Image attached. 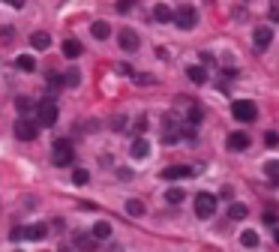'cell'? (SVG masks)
Returning a JSON list of instances; mask_svg holds the SVG:
<instances>
[{
  "label": "cell",
  "instance_id": "obj_20",
  "mask_svg": "<svg viewBox=\"0 0 279 252\" xmlns=\"http://www.w3.org/2000/svg\"><path fill=\"white\" fill-rule=\"evenodd\" d=\"M186 75L192 84H207V66H186Z\"/></svg>",
  "mask_w": 279,
  "mask_h": 252
},
{
  "label": "cell",
  "instance_id": "obj_27",
  "mask_svg": "<svg viewBox=\"0 0 279 252\" xmlns=\"http://www.w3.org/2000/svg\"><path fill=\"white\" fill-rule=\"evenodd\" d=\"M72 183H75V186L90 183V171H87V168H75V171H72Z\"/></svg>",
  "mask_w": 279,
  "mask_h": 252
},
{
  "label": "cell",
  "instance_id": "obj_4",
  "mask_svg": "<svg viewBox=\"0 0 279 252\" xmlns=\"http://www.w3.org/2000/svg\"><path fill=\"white\" fill-rule=\"evenodd\" d=\"M231 114H234L240 123H252V120L258 117V108H255L252 99H234V102H231Z\"/></svg>",
  "mask_w": 279,
  "mask_h": 252
},
{
  "label": "cell",
  "instance_id": "obj_12",
  "mask_svg": "<svg viewBox=\"0 0 279 252\" xmlns=\"http://www.w3.org/2000/svg\"><path fill=\"white\" fill-rule=\"evenodd\" d=\"M225 144H228V150H237V153H240V150L249 147V135H246V132H231Z\"/></svg>",
  "mask_w": 279,
  "mask_h": 252
},
{
  "label": "cell",
  "instance_id": "obj_28",
  "mask_svg": "<svg viewBox=\"0 0 279 252\" xmlns=\"http://www.w3.org/2000/svg\"><path fill=\"white\" fill-rule=\"evenodd\" d=\"M126 123H129V120H126V114H114V117L108 120V126H111L114 132H120V129H126Z\"/></svg>",
  "mask_w": 279,
  "mask_h": 252
},
{
  "label": "cell",
  "instance_id": "obj_10",
  "mask_svg": "<svg viewBox=\"0 0 279 252\" xmlns=\"http://www.w3.org/2000/svg\"><path fill=\"white\" fill-rule=\"evenodd\" d=\"M195 171L189 168V165H168L162 168V180H168V183H174V180H186V177H192Z\"/></svg>",
  "mask_w": 279,
  "mask_h": 252
},
{
  "label": "cell",
  "instance_id": "obj_44",
  "mask_svg": "<svg viewBox=\"0 0 279 252\" xmlns=\"http://www.w3.org/2000/svg\"><path fill=\"white\" fill-rule=\"evenodd\" d=\"M273 240H276V243H279V228H276V231H273Z\"/></svg>",
  "mask_w": 279,
  "mask_h": 252
},
{
  "label": "cell",
  "instance_id": "obj_26",
  "mask_svg": "<svg viewBox=\"0 0 279 252\" xmlns=\"http://www.w3.org/2000/svg\"><path fill=\"white\" fill-rule=\"evenodd\" d=\"M15 66H18L21 72H33V69H36V60H33L30 54H21V57L15 60Z\"/></svg>",
  "mask_w": 279,
  "mask_h": 252
},
{
  "label": "cell",
  "instance_id": "obj_8",
  "mask_svg": "<svg viewBox=\"0 0 279 252\" xmlns=\"http://www.w3.org/2000/svg\"><path fill=\"white\" fill-rule=\"evenodd\" d=\"M117 45L123 48V51H138V45H141V39H138V33L132 27H123L117 33Z\"/></svg>",
  "mask_w": 279,
  "mask_h": 252
},
{
  "label": "cell",
  "instance_id": "obj_24",
  "mask_svg": "<svg viewBox=\"0 0 279 252\" xmlns=\"http://www.w3.org/2000/svg\"><path fill=\"white\" fill-rule=\"evenodd\" d=\"M258 240H261V237H258V234H255L252 228L240 231V246H246V249H255V246H258Z\"/></svg>",
  "mask_w": 279,
  "mask_h": 252
},
{
  "label": "cell",
  "instance_id": "obj_31",
  "mask_svg": "<svg viewBox=\"0 0 279 252\" xmlns=\"http://www.w3.org/2000/svg\"><path fill=\"white\" fill-rule=\"evenodd\" d=\"M264 171H267V177H270V180H273V177H279V159L264 162Z\"/></svg>",
  "mask_w": 279,
  "mask_h": 252
},
{
  "label": "cell",
  "instance_id": "obj_40",
  "mask_svg": "<svg viewBox=\"0 0 279 252\" xmlns=\"http://www.w3.org/2000/svg\"><path fill=\"white\" fill-rule=\"evenodd\" d=\"M117 72H120V75H132V69H129V63H117Z\"/></svg>",
  "mask_w": 279,
  "mask_h": 252
},
{
  "label": "cell",
  "instance_id": "obj_14",
  "mask_svg": "<svg viewBox=\"0 0 279 252\" xmlns=\"http://www.w3.org/2000/svg\"><path fill=\"white\" fill-rule=\"evenodd\" d=\"M246 216H249V207L243 201H228V219L240 222V219H246Z\"/></svg>",
  "mask_w": 279,
  "mask_h": 252
},
{
  "label": "cell",
  "instance_id": "obj_22",
  "mask_svg": "<svg viewBox=\"0 0 279 252\" xmlns=\"http://www.w3.org/2000/svg\"><path fill=\"white\" fill-rule=\"evenodd\" d=\"M90 33H93V39H108V36H111V24L108 21H93Z\"/></svg>",
  "mask_w": 279,
  "mask_h": 252
},
{
  "label": "cell",
  "instance_id": "obj_41",
  "mask_svg": "<svg viewBox=\"0 0 279 252\" xmlns=\"http://www.w3.org/2000/svg\"><path fill=\"white\" fill-rule=\"evenodd\" d=\"M117 177H120V180H129L132 171H129V168H117Z\"/></svg>",
  "mask_w": 279,
  "mask_h": 252
},
{
  "label": "cell",
  "instance_id": "obj_15",
  "mask_svg": "<svg viewBox=\"0 0 279 252\" xmlns=\"http://www.w3.org/2000/svg\"><path fill=\"white\" fill-rule=\"evenodd\" d=\"M81 54H84V45H81L78 39H66V42H63V57L75 60V57H81Z\"/></svg>",
  "mask_w": 279,
  "mask_h": 252
},
{
  "label": "cell",
  "instance_id": "obj_35",
  "mask_svg": "<svg viewBox=\"0 0 279 252\" xmlns=\"http://www.w3.org/2000/svg\"><path fill=\"white\" fill-rule=\"evenodd\" d=\"M24 237H27V228H21V225H15L9 231V240H24Z\"/></svg>",
  "mask_w": 279,
  "mask_h": 252
},
{
  "label": "cell",
  "instance_id": "obj_33",
  "mask_svg": "<svg viewBox=\"0 0 279 252\" xmlns=\"http://www.w3.org/2000/svg\"><path fill=\"white\" fill-rule=\"evenodd\" d=\"M135 84H156V78L153 75H141V72H132V75H129Z\"/></svg>",
  "mask_w": 279,
  "mask_h": 252
},
{
  "label": "cell",
  "instance_id": "obj_11",
  "mask_svg": "<svg viewBox=\"0 0 279 252\" xmlns=\"http://www.w3.org/2000/svg\"><path fill=\"white\" fill-rule=\"evenodd\" d=\"M129 153H132V159H144V156L150 153V144H147V138L135 135V141L129 144Z\"/></svg>",
  "mask_w": 279,
  "mask_h": 252
},
{
  "label": "cell",
  "instance_id": "obj_17",
  "mask_svg": "<svg viewBox=\"0 0 279 252\" xmlns=\"http://www.w3.org/2000/svg\"><path fill=\"white\" fill-rule=\"evenodd\" d=\"M165 201L168 204H183L186 201V189L183 186H168L165 189Z\"/></svg>",
  "mask_w": 279,
  "mask_h": 252
},
{
  "label": "cell",
  "instance_id": "obj_32",
  "mask_svg": "<svg viewBox=\"0 0 279 252\" xmlns=\"http://www.w3.org/2000/svg\"><path fill=\"white\" fill-rule=\"evenodd\" d=\"M9 39H15V27L3 24V27H0V42H9Z\"/></svg>",
  "mask_w": 279,
  "mask_h": 252
},
{
  "label": "cell",
  "instance_id": "obj_19",
  "mask_svg": "<svg viewBox=\"0 0 279 252\" xmlns=\"http://www.w3.org/2000/svg\"><path fill=\"white\" fill-rule=\"evenodd\" d=\"M30 45L36 48V51H45V48L51 45V36H48L45 30H36V33H30Z\"/></svg>",
  "mask_w": 279,
  "mask_h": 252
},
{
  "label": "cell",
  "instance_id": "obj_3",
  "mask_svg": "<svg viewBox=\"0 0 279 252\" xmlns=\"http://www.w3.org/2000/svg\"><path fill=\"white\" fill-rule=\"evenodd\" d=\"M51 162H54L57 168H69V165L75 162V156H72V144H69V138H57V141H54V159H51Z\"/></svg>",
  "mask_w": 279,
  "mask_h": 252
},
{
  "label": "cell",
  "instance_id": "obj_42",
  "mask_svg": "<svg viewBox=\"0 0 279 252\" xmlns=\"http://www.w3.org/2000/svg\"><path fill=\"white\" fill-rule=\"evenodd\" d=\"M6 3H9V6H15V9H21V6H24V0H6Z\"/></svg>",
  "mask_w": 279,
  "mask_h": 252
},
{
  "label": "cell",
  "instance_id": "obj_38",
  "mask_svg": "<svg viewBox=\"0 0 279 252\" xmlns=\"http://www.w3.org/2000/svg\"><path fill=\"white\" fill-rule=\"evenodd\" d=\"M264 144H267V147H276V144H279V135H276V132H267V135H264Z\"/></svg>",
  "mask_w": 279,
  "mask_h": 252
},
{
  "label": "cell",
  "instance_id": "obj_30",
  "mask_svg": "<svg viewBox=\"0 0 279 252\" xmlns=\"http://www.w3.org/2000/svg\"><path fill=\"white\" fill-rule=\"evenodd\" d=\"M144 129H147V117H144V114H138V117H135V123H132V132H135V135H141Z\"/></svg>",
  "mask_w": 279,
  "mask_h": 252
},
{
  "label": "cell",
  "instance_id": "obj_25",
  "mask_svg": "<svg viewBox=\"0 0 279 252\" xmlns=\"http://www.w3.org/2000/svg\"><path fill=\"white\" fill-rule=\"evenodd\" d=\"M126 213L135 216V219H138V216H144V201H138V198H129V201H126Z\"/></svg>",
  "mask_w": 279,
  "mask_h": 252
},
{
  "label": "cell",
  "instance_id": "obj_5",
  "mask_svg": "<svg viewBox=\"0 0 279 252\" xmlns=\"http://www.w3.org/2000/svg\"><path fill=\"white\" fill-rule=\"evenodd\" d=\"M213 213H216V195L198 192L195 195V216H198V219H210Z\"/></svg>",
  "mask_w": 279,
  "mask_h": 252
},
{
  "label": "cell",
  "instance_id": "obj_36",
  "mask_svg": "<svg viewBox=\"0 0 279 252\" xmlns=\"http://www.w3.org/2000/svg\"><path fill=\"white\" fill-rule=\"evenodd\" d=\"M201 63H204V66H216V54H210V51H201Z\"/></svg>",
  "mask_w": 279,
  "mask_h": 252
},
{
  "label": "cell",
  "instance_id": "obj_16",
  "mask_svg": "<svg viewBox=\"0 0 279 252\" xmlns=\"http://www.w3.org/2000/svg\"><path fill=\"white\" fill-rule=\"evenodd\" d=\"M183 123H189V126H201V123H204V108H201V105H189V111H186Z\"/></svg>",
  "mask_w": 279,
  "mask_h": 252
},
{
  "label": "cell",
  "instance_id": "obj_37",
  "mask_svg": "<svg viewBox=\"0 0 279 252\" xmlns=\"http://www.w3.org/2000/svg\"><path fill=\"white\" fill-rule=\"evenodd\" d=\"M219 198H225V201H234V186H222V189H219Z\"/></svg>",
  "mask_w": 279,
  "mask_h": 252
},
{
  "label": "cell",
  "instance_id": "obj_13",
  "mask_svg": "<svg viewBox=\"0 0 279 252\" xmlns=\"http://www.w3.org/2000/svg\"><path fill=\"white\" fill-rule=\"evenodd\" d=\"M153 21H159V24H168V21H174V12H171V6H168V3H156V6H153Z\"/></svg>",
  "mask_w": 279,
  "mask_h": 252
},
{
  "label": "cell",
  "instance_id": "obj_9",
  "mask_svg": "<svg viewBox=\"0 0 279 252\" xmlns=\"http://www.w3.org/2000/svg\"><path fill=\"white\" fill-rule=\"evenodd\" d=\"M96 243H99V240L93 237V231H90V234H87V231H75V234H72V246H75L78 252H93Z\"/></svg>",
  "mask_w": 279,
  "mask_h": 252
},
{
  "label": "cell",
  "instance_id": "obj_21",
  "mask_svg": "<svg viewBox=\"0 0 279 252\" xmlns=\"http://www.w3.org/2000/svg\"><path fill=\"white\" fill-rule=\"evenodd\" d=\"M81 84V72H78V66H69L66 72H63V87H78Z\"/></svg>",
  "mask_w": 279,
  "mask_h": 252
},
{
  "label": "cell",
  "instance_id": "obj_43",
  "mask_svg": "<svg viewBox=\"0 0 279 252\" xmlns=\"http://www.w3.org/2000/svg\"><path fill=\"white\" fill-rule=\"evenodd\" d=\"M60 252H75V246H63V243H60Z\"/></svg>",
  "mask_w": 279,
  "mask_h": 252
},
{
  "label": "cell",
  "instance_id": "obj_2",
  "mask_svg": "<svg viewBox=\"0 0 279 252\" xmlns=\"http://www.w3.org/2000/svg\"><path fill=\"white\" fill-rule=\"evenodd\" d=\"M12 132H15V138L18 141H33L39 135V123L36 120H30V117H18L12 123Z\"/></svg>",
  "mask_w": 279,
  "mask_h": 252
},
{
  "label": "cell",
  "instance_id": "obj_1",
  "mask_svg": "<svg viewBox=\"0 0 279 252\" xmlns=\"http://www.w3.org/2000/svg\"><path fill=\"white\" fill-rule=\"evenodd\" d=\"M57 114L60 111H57V102H54V96H51V93L36 102V123L39 126H54L57 123Z\"/></svg>",
  "mask_w": 279,
  "mask_h": 252
},
{
  "label": "cell",
  "instance_id": "obj_6",
  "mask_svg": "<svg viewBox=\"0 0 279 252\" xmlns=\"http://www.w3.org/2000/svg\"><path fill=\"white\" fill-rule=\"evenodd\" d=\"M174 24H177L180 30H192L195 24H198V9L195 6H180L177 12H174Z\"/></svg>",
  "mask_w": 279,
  "mask_h": 252
},
{
  "label": "cell",
  "instance_id": "obj_29",
  "mask_svg": "<svg viewBox=\"0 0 279 252\" xmlns=\"http://www.w3.org/2000/svg\"><path fill=\"white\" fill-rule=\"evenodd\" d=\"M15 108H18V111H24V114H27V111H36V105H33L27 96H18V99H15Z\"/></svg>",
  "mask_w": 279,
  "mask_h": 252
},
{
  "label": "cell",
  "instance_id": "obj_39",
  "mask_svg": "<svg viewBox=\"0 0 279 252\" xmlns=\"http://www.w3.org/2000/svg\"><path fill=\"white\" fill-rule=\"evenodd\" d=\"M270 21H279V3H270Z\"/></svg>",
  "mask_w": 279,
  "mask_h": 252
},
{
  "label": "cell",
  "instance_id": "obj_23",
  "mask_svg": "<svg viewBox=\"0 0 279 252\" xmlns=\"http://www.w3.org/2000/svg\"><path fill=\"white\" fill-rule=\"evenodd\" d=\"M27 237H30V240H45V237H48V225H45V222L30 225V228H27Z\"/></svg>",
  "mask_w": 279,
  "mask_h": 252
},
{
  "label": "cell",
  "instance_id": "obj_18",
  "mask_svg": "<svg viewBox=\"0 0 279 252\" xmlns=\"http://www.w3.org/2000/svg\"><path fill=\"white\" fill-rule=\"evenodd\" d=\"M90 231H93L96 240H111V234H114V231H111V222H105V219H99Z\"/></svg>",
  "mask_w": 279,
  "mask_h": 252
},
{
  "label": "cell",
  "instance_id": "obj_7",
  "mask_svg": "<svg viewBox=\"0 0 279 252\" xmlns=\"http://www.w3.org/2000/svg\"><path fill=\"white\" fill-rule=\"evenodd\" d=\"M270 42H273V30H270L267 24H258V27L252 30V45H255L258 51H267Z\"/></svg>",
  "mask_w": 279,
  "mask_h": 252
},
{
  "label": "cell",
  "instance_id": "obj_34",
  "mask_svg": "<svg viewBox=\"0 0 279 252\" xmlns=\"http://www.w3.org/2000/svg\"><path fill=\"white\" fill-rule=\"evenodd\" d=\"M135 9V0H117V12L120 15H126V12H132Z\"/></svg>",
  "mask_w": 279,
  "mask_h": 252
}]
</instances>
